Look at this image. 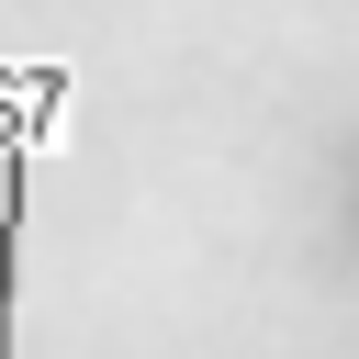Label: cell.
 Instances as JSON below:
<instances>
[{
    "mask_svg": "<svg viewBox=\"0 0 359 359\" xmlns=\"http://www.w3.org/2000/svg\"><path fill=\"white\" fill-rule=\"evenodd\" d=\"M67 79L79 67H56V56H0V359H11V303H22V202L56 146Z\"/></svg>",
    "mask_w": 359,
    "mask_h": 359,
    "instance_id": "obj_1",
    "label": "cell"
}]
</instances>
